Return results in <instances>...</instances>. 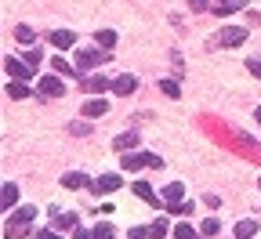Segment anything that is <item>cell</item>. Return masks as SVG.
<instances>
[{"label":"cell","instance_id":"1","mask_svg":"<svg viewBox=\"0 0 261 239\" xmlns=\"http://www.w3.org/2000/svg\"><path fill=\"white\" fill-rule=\"evenodd\" d=\"M221 47H240L243 40H247V29L243 25H225V29H218V37H214Z\"/></svg>","mask_w":261,"mask_h":239},{"label":"cell","instance_id":"2","mask_svg":"<svg viewBox=\"0 0 261 239\" xmlns=\"http://www.w3.org/2000/svg\"><path fill=\"white\" fill-rule=\"evenodd\" d=\"M4 69H8V76H11V80H22V84H25V80L33 76V69H29V62L15 58V55H8V58H4Z\"/></svg>","mask_w":261,"mask_h":239},{"label":"cell","instance_id":"3","mask_svg":"<svg viewBox=\"0 0 261 239\" xmlns=\"http://www.w3.org/2000/svg\"><path fill=\"white\" fill-rule=\"evenodd\" d=\"M37 91H40V98H62L65 94V84L58 76H40L37 80Z\"/></svg>","mask_w":261,"mask_h":239},{"label":"cell","instance_id":"4","mask_svg":"<svg viewBox=\"0 0 261 239\" xmlns=\"http://www.w3.org/2000/svg\"><path fill=\"white\" fill-rule=\"evenodd\" d=\"M116 189H120V174H102V178L91 181V192L94 196H113Z\"/></svg>","mask_w":261,"mask_h":239},{"label":"cell","instance_id":"5","mask_svg":"<svg viewBox=\"0 0 261 239\" xmlns=\"http://www.w3.org/2000/svg\"><path fill=\"white\" fill-rule=\"evenodd\" d=\"M106 55H109V51H102V47H94V51H76V69L84 73V69H91V65H102Z\"/></svg>","mask_w":261,"mask_h":239},{"label":"cell","instance_id":"6","mask_svg":"<svg viewBox=\"0 0 261 239\" xmlns=\"http://www.w3.org/2000/svg\"><path fill=\"white\" fill-rule=\"evenodd\" d=\"M47 40H51V47H55V51H69V47L76 44V33H73V29H55Z\"/></svg>","mask_w":261,"mask_h":239},{"label":"cell","instance_id":"7","mask_svg":"<svg viewBox=\"0 0 261 239\" xmlns=\"http://www.w3.org/2000/svg\"><path fill=\"white\" fill-rule=\"evenodd\" d=\"M178 203H185V185L181 181L163 185V207H178Z\"/></svg>","mask_w":261,"mask_h":239},{"label":"cell","instance_id":"8","mask_svg":"<svg viewBox=\"0 0 261 239\" xmlns=\"http://www.w3.org/2000/svg\"><path fill=\"white\" fill-rule=\"evenodd\" d=\"M149 156H152V152H127V156H120V167H123V170H130V174H135V170L149 167Z\"/></svg>","mask_w":261,"mask_h":239},{"label":"cell","instance_id":"9","mask_svg":"<svg viewBox=\"0 0 261 239\" xmlns=\"http://www.w3.org/2000/svg\"><path fill=\"white\" fill-rule=\"evenodd\" d=\"M106 113H109V101H106V98H87V101H84V116H87V120L106 116Z\"/></svg>","mask_w":261,"mask_h":239},{"label":"cell","instance_id":"10","mask_svg":"<svg viewBox=\"0 0 261 239\" xmlns=\"http://www.w3.org/2000/svg\"><path fill=\"white\" fill-rule=\"evenodd\" d=\"M15 203H18V185L15 181H4V189H0V207L15 210Z\"/></svg>","mask_w":261,"mask_h":239},{"label":"cell","instance_id":"11","mask_svg":"<svg viewBox=\"0 0 261 239\" xmlns=\"http://www.w3.org/2000/svg\"><path fill=\"white\" fill-rule=\"evenodd\" d=\"M120 152H135L138 149V130H123V134H116V142H113Z\"/></svg>","mask_w":261,"mask_h":239},{"label":"cell","instance_id":"12","mask_svg":"<svg viewBox=\"0 0 261 239\" xmlns=\"http://www.w3.org/2000/svg\"><path fill=\"white\" fill-rule=\"evenodd\" d=\"M113 91L127 98V94H135V91H138V80L130 76V73H123V76H116V80H113Z\"/></svg>","mask_w":261,"mask_h":239},{"label":"cell","instance_id":"13","mask_svg":"<svg viewBox=\"0 0 261 239\" xmlns=\"http://www.w3.org/2000/svg\"><path fill=\"white\" fill-rule=\"evenodd\" d=\"M51 214H55V228H58V232H76V228H80L76 214H62V210H51Z\"/></svg>","mask_w":261,"mask_h":239},{"label":"cell","instance_id":"14","mask_svg":"<svg viewBox=\"0 0 261 239\" xmlns=\"http://www.w3.org/2000/svg\"><path fill=\"white\" fill-rule=\"evenodd\" d=\"M135 196L145 199V203H152V207H160V199H163V196H156V189L149 181H135Z\"/></svg>","mask_w":261,"mask_h":239},{"label":"cell","instance_id":"15","mask_svg":"<svg viewBox=\"0 0 261 239\" xmlns=\"http://www.w3.org/2000/svg\"><path fill=\"white\" fill-rule=\"evenodd\" d=\"M106 87H113V84H109L102 73H94V76H84V91H87V94H102Z\"/></svg>","mask_w":261,"mask_h":239},{"label":"cell","instance_id":"16","mask_svg":"<svg viewBox=\"0 0 261 239\" xmlns=\"http://www.w3.org/2000/svg\"><path fill=\"white\" fill-rule=\"evenodd\" d=\"M84 185H87V174H80V170H69V174H62V189L76 192V189H84Z\"/></svg>","mask_w":261,"mask_h":239},{"label":"cell","instance_id":"17","mask_svg":"<svg viewBox=\"0 0 261 239\" xmlns=\"http://www.w3.org/2000/svg\"><path fill=\"white\" fill-rule=\"evenodd\" d=\"M51 69H55L58 76H80V80H84V73L76 69V65H69L65 58H51Z\"/></svg>","mask_w":261,"mask_h":239},{"label":"cell","instance_id":"18","mask_svg":"<svg viewBox=\"0 0 261 239\" xmlns=\"http://www.w3.org/2000/svg\"><path fill=\"white\" fill-rule=\"evenodd\" d=\"M94 40H98V47H102V51H113V47H116V33H113V29H98Z\"/></svg>","mask_w":261,"mask_h":239},{"label":"cell","instance_id":"19","mask_svg":"<svg viewBox=\"0 0 261 239\" xmlns=\"http://www.w3.org/2000/svg\"><path fill=\"white\" fill-rule=\"evenodd\" d=\"M243 4H247V0H228V4H214V15H221V18H225V15H236Z\"/></svg>","mask_w":261,"mask_h":239},{"label":"cell","instance_id":"20","mask_svg":"<svg viewBox=\"0 0 261 239\" xmlns=\"http://www.w3.org/2000/svg\"><path fill=\"white\" fill-rule=\"evenodd\" d=\"M15 40H18V44H25V47H33V40H37V33H33L29 25H15Z\"/></svg>","mask_w":261,"mask_h":239},{"label":"cell","instance_id":"21","mask_svg":"<svg viewBox=\"0 0 261 239\" xmlns=\"http://www.w3.org/2000/svg\"><path fill=\"white\" fill-rule=\"evenodd\" d=\"M167 232H174V228H171L167 221H163V218H156V221L149 225V235H152V239H163V235H167Z\"/></svg>","mask_w":261,"mask_h":239},{"label":"cell","instance_id":"22","mask_svg":"<svg viewBox=\"0 0 261 239\" xmlns=\"http://www.w3.org/2000/svg\"><path fill=\"white\" fill-rule=\"evenodd\" d=\"M8 98H15V101H18V98H29V87H25L22 80H11V84H8Z\"/></svg>","mask_w":261,"mask_h":239},{"label":"cell","instance_id":"23","mask_svg":"<svg viewBox=\"0 0 261 239\" xmlns=\"http://www.w3.org/2000/svg\"><path fill=\"white\" fill-rule=\"evenodd\" d=\"M254 235H257V225L254 221H240L236 225V239H254Z\"/></svg>","mask_w":261,"mask_h":239},{"label":"cell","instance_id":"24","mask_svg":"<svg viewBox=\"0 0 261 239\" xmlns=\"http://www.w3.org/2000/svg\"><path fill=\"white\" fill-rule=\"evenodd\" d=\"M91 232H94V239H113V235H116V228H113L109 221H98Z\"/></svg>","mask_w":261,"mask_h":239},{"label":"cell","instance_id":"25","mask_svg":"<svg viewBox=\"0 0 261 239\" xmlns=\"http://www.w3.org/2000/svg\"><path fill=\"white\" fill-rule=\"evenodd\" d=\"M171 235H174V239H196V228H192L189 221H181V225H174Z\"/></svg>","mask_w":261,"mask_h":239},{"label":"cell","instance_id":"26","mask_svg":"<svg viewBox=\"0 0 261 239\" xmlns=\"http://www.w3.org/2000/svg\"><path fill=\"white\" fill-rule=\"evenodd\" d=\"M33 218H37V207H18V210L11 214V221H25V225H29Z\"/></svg>","mask_w":261,"mask_h":239},{"label":"cell","instance_id":"27","mask_svg":"<svg viewBox=\"0 0 261 239\" xmlns=\"http://www.w3.org/2000/svg\"><path fill=\"white\" fill-rule=\"evenodd\" d=\"M160 91L167 94V98H178L181 94V87H178V80H160Z\"/></svg>","mask_w":261,"mask_h":239},{"label":"cell","instance_id":"28","mask_svg":"<svg viewBox=\"0 0 261 239\" xmlns=\"http://www.w3.org/2000/svg\"><path fill=\"white\" fill-rule=\"evenodd\" d=\"M200 232H203V235H218V232H221V221H218V218H207V221L200 225Z\"/></svg>","mask_w":261,"mask_h":239},{"label":"cell","instance_id":"29","mask_svg":"<svg viewBox=\"0 0 261 239\" xmlns=\"http://www.w3.org/2000/svg\"><path fill=\"white\" fill-rule=\"evenodd\" d=\"M192 210H196V207H192V199H189V203H178V207H167V214H181V218H189Z\"/></svg>","mask_w":261,"mask_h":239},{"label":"cell","instance_id":"30","mask_svg":"<svg viewBox=\"0 0 261 239\" xmlns=\"http://www.w3.org/2000/svg\"><path fill=\"white\" fill-rule=\"evenodd\" d=\"M69 130H73V134H80V138H84V134H87V130H91V127H87V123H84V120H76V123H69Z\"/></svg>","mask_w":261,"mask_h":239},{"label":"cell","instance_id":"31","mask_svg":"<svg viewBox=\"0 0 261 239\" xmlns=\"http://www.w3.org/2000/svg\"><path fill=\"white\" fill-rule=\"evenodd\" d=\"M247 69H250V73L261 80V58H250V62H247Z\"/></svg>","mask_w":261,"mask_h":239},{"label":"cell","instance_id":"32","mask_svg":"<svg viewBox=\"0 0 261 239\" xmlns=\"http://www.w3.org/2000/svg\"><path fill=\"white\" fill-rule=\"evenodd\" d=\"M25 62H29V65H40V51H37V47H29V55H25Z\"/></svg>","mask_w":261,"mask_h":239},{"label":"cell","instance_id":"33","mask_svg":"<svg viewBox=\"0 0 261 239\" xmlns=\"http://www.w3.org/2000/svg\"><path fill=\"white\" fill-rule=\"evenodd\" d=\"M130 239H152L149 228H130Z\"/></svg>","mask_w":261,"mask_h":239},{"label":"cell","instance_id":"34","mask_svg":"<svg viewBox=\"0 0 261 239\" xmlns=\"http://www.w3.org/2000/svg\"><path fill=\"white\" fill-rule=\"evenodd\" d=\"M189 4H192L196 11H207V8H211V0H189ZM211 11H214V8H211Z\"/></svg>","mask_w":261,"mask_h":239},{"label":"cell","instance_id":"35","mask_svg":"<svg viewBox=\"0 0 261 239\" xmlns=\"http://www.w3.org/2000/svg\"><path fill=\"white\" fill-rule=\"evenodd\" d=\"M73 239H94V232H87V228H76V232H73Z\"/></svg>","mask_w":261,"mask_h":239},{"label":"cell","instance_id":"36","mask_svg":"<svg viewBox=\"0 0 261 239\" xmlns=\"http://www.w3.org/2000/svg\"><path fill=\"white\" fill-rule=\"evenodd\" d=\"M33 239H62V235H58V232H37Z\"/></svg>","mask_w":261,"mask_h":239},{"label":"cell","instance_id":"37","mask_svg":"<svg viewBox=\"0 0 261 239\" xmlns=\"http://www.w3.org/2000/svg\"><path fill=\"white\" fill-rule=\"evenodd\" d=\"M254 116H257V123H261V105H257V113H254Z\"/></svg>","mask_w":261,"mask_h":239},{"label":"cell","instance_id":"38","mask_svg":"<svg viewBox=\"0 0 261 239\" xmlns=\"http://www.w3.org/2000/svg\"><path fill=\"white\" fill-rule=\"evenodd\" d=\"M214 4H228V0H214Z\"/></svg>","mask_w":261,"mask_h":239},{"label":"cell","instance_id":"39","mask_svg":"<svg viewBox=\"0 0 261 239\" xmlns=\"http://www.w3.org/2000/svg\"><path fill=\"white\" fill-rule=\"evenodd\" d=\"M257 189H261V181H257Z\"/></svg>","mask_w":261,"mask_h":239}]
</instances>
